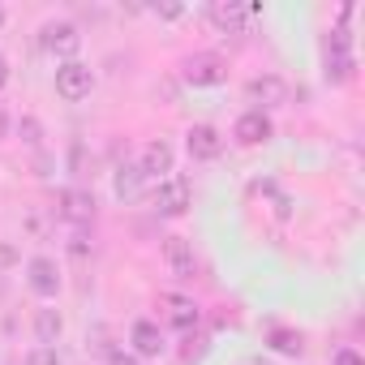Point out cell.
<instances>
[{"label":"cell","instance_id":"1","mask_svg":"<svg viewBox=\"0 0 365 365\" xmlns=\"http://www.w3.org/2000/svg\"><path fill=\"white\" fill-rule=\"evenodd\" d=\"M180 78H185L190 86H215L228 78V61L220 52H190L185 61H180Z\"/></svg>","mask_w":365,"mask_h":365},{"label":"cell","instance_id":"2","mask_svg":"<svg viewBox=\"0 0 365 365\" xmlns=\"http://www.w3.org/2000/svg\"><path fill=\"white\" fill-rule=\"evenodd\" d=\"M91 86H95L91 65H82V61H65V65L56 69V95H61V99L78 103V99H86V95H91Z\"/></svg>","mask_w":365,"mask_h":365},{"label":"cell","instance_id":"3","mask_svg":"<svg viewBox=\"0 0 365 365\" xmlns=\"http://www.w3.org/2000/svg\"><path fill=\"white\" fill-rule=\"evenodd\" d=\"M190 198H194V190H190V176H168L163 185L155 190V215H185V207H190Z\"/></svg>","mask_w":365,"mask_h":365},{"label":"cell","instance_id":"4","mask_svg":"<svg viewBox=\"0 0 365 365\" xmlns=\"http://www.w3.org/2000/svg\"><path fill=\"white\" fill-rule=\"evenodd\" d=\"M26 288H31L35 297H43V301L56 297V292H61V271H56V262L43 258V254L31 258V262H26Z\"/></svg>","mask_w":365,"mask_h":365},{"label":"cell","instance_id":"5","mask_svg":"<svg viewBox=\"0 0 365 365\" xmlns=\"http://www.w3.org/2000/svg\"><path fill=\"white\" fill-rule=\"evenodd\" d=\"M245 95H250V103H258L254 112H262V108H279L288 99V86H284L279 73H262V78H250Z\"/></svg>","mask_w":365,"mask_h":365},{"label":"cell","instance_id":"6","mask_svg":"<svg viewBox=\"0 0 365 365\" xmlns=\"http://www.w3.org/2000/svg\"><path fill=\"white\" fill-rule=\"evenodd\" d=\"M56 215L82 228V224L95 220V198H91L86 190H61V194H56Z\"/></svg>","mask_w":365,"mask_h":365},{"label":"cell","instance_id":"7","mask_svg":"<svg viewBox=\"0 0 365 365\" xmlns=\"http://www.w3.org/2000/svg\"><path fill=\"white\" fill-rule=\"evenodd\" d=\"M159 309H163V318H168L176 331H190V327H198V318H202V309H198L190 297H180V292H163V297H159Z\"/></svg>","mask_w":365,"mask_h":365},{"label":"cell","instance_id":"8","mask_svg":"<svg viewBox=\"0 0 365 365\" xmlns=\"http://www.w3.org/2000/svg\"><path fill=\"white\" fill-rule=\"evenodd\" d=\"M163 262H168V271H172L176 279H194V271H198L194 250H190L185 237H168V241H163Z\"/></svg>","mask_w":365,"mask_h":365},{"label":"cell","instance_id":"9","mask_svg":"<svg viewBox=\"0 0 365 365\" xmlns=\"http://www.w3.org/2000/svg\"><path fill=\"white\" fill-rule=\"evenodd\" d=\"M232 138L241 142V146H258V142H267L271 138V116L267 112H241L237 116V125H232Z\"/></svg>","mask_w":365,"mask_h":365},{"label":"cell","instance_id":"10","mask_svg":"<svg viewBox=\"0 0 365 365\" xmlns=\"http://www.w3.org/2000/svg\"><path fill=\"white\" fill-rule=\"evenodd\" d=\"M43 48L56 52V56H73L82 48V35H78L73 22H48L43 26Z\"/></svg>","mask_w":365,"mask_h":365},{"label":"cell","instance_id":"11","mask_svg":"<svg viewBox=\"0 0 365 365\" xmlns=\"http://www.w3.org/2000/svg\"><path fill=\"white\" fill-rule=\"evenodd\" d=\"M207 18H211V26H215V31H224V35H241V31H245V18H250V9L232 5V0H211Z\"/></svg>","mask_w":365,"mask_h":365},{"label":"cell","instance_id":"12","mask_svg":"<svg viewBox=\"0 0 365 365\" xmlns=\"http://www.w3.org/2000/svg\"><path fill=\"white\" fill-rule=\"evenodd\" d=\"M185 146H190V155H194V159H215V155L224 150V138H220V129H215V125H190Z\"/></svg>","mask_w":365,"mask_h":365},{"label":"cell","instance_id":"13","mask_svg":"<svg viewBox=\"0 0 365 365\" xmlns=\"http://www.w3.org/2000/svg\"><path fill=\"white\" fill-rule=\"evenodd\" d=\"M138 168H142V176H163V172H172V146H168L163 138L146 142V146H142Z\"/></svg>","mask_w":365,"mask_h":365},{"label":"cell","instance_id":"14","mask_svg":"<svg viewBox=\"0 0 365 365\" xmlns=\"http://www.w3.org/2000/svg\"><path fill=\"white\" fill-rule=\"evenodd\" d=\"M129 339H133L138 356H159V352H163V331H159L150 318H138L133 331H129Z\"/></svg>","mask_w":365,"mask_h":365},{"label":"cell","instance_id":"15","mask_svg":"<svg viewBox=\"0 0 365 365\" xmlns=\"http://www.w3.org/2000/svg\"><path fill=\"white\" fill-rule=\"evenodd\" d=\"M142 180H146V176H142V168H138V163H120V168H116V176H112V190H116V198H120V202H129V198H138V194H142Z\"/></svg>","mask_w":365,"mask_h":365},{"label":"cell","instance_id":"16","mask_svg":"<svg viewBox=\"0 0 365 365\" xmlns=\"http://www.w3.org/2000/svg\"><path fill=\"white\" fill-rule=\"evenodd\" d=\"M61 331H65V322H61L56 309H39V314H35V339H39V344H52V348H56Z\"/></svg>","mask_w":365,"mask_h":365},{"label":"cell","instance_id":"17","mask_svg":"<svg viewBox=\"0 0 365 365\" xmlns=\"http://www.w3.org/2000/svg\"><path fill=\"white\" fill-rule=\"evenodd\" d=\"M271 348L275 352H284V356H301L305 352V339H301V331H288V327H271Z\"/></svg>","mask_w":365,"mask_h":365},{"label":"cell","instance_id":"18","mask_svg":"<svg viewBox=\"0 0 365 365\" xmlns=\"http://www.w3.org/2000/svg\"><path fill=\"white\" fill-rule=\"evenodd\" d=\"M352 78V52L348 56H327V82H348Z\"/></svg>","mask_w":365,"mask_h":365},{"label":"cell","instance_id":"19","mask_svg":"<svg viewBox=\"0 0 365 365\" xmlns=\"http://www.w3.org/2000/svg\"><path fill=\"white\" fill-rule=\"evenodd\" d=\"M26 365H61V352L52 344H35L31 356H26Z\"/></svg>","mask_w":365,"mask_h":365},{"label":"cell","instance_id":"20","mask_svg":"<svg viewBox=\"0 0 365 365\" xmlns=\"http://www.w3.org/2000/svg\"><path fill=\"white\" fill-rule=\"evenodd\" d=\"M335 365H365V361H361L356 348H339V352H335Z\"/></svg>","mask_w":365,"mask_h":365},{"label":"cell","instance_id":"21","mask_svg":"<svg viewBox=\"0 0 365 365\" xmlns=\"http://www.w3.org/2000/svg\"><path fill=\"white\" fill-rule=\"evenodd\" d=\"M22 138L35 146V142H39V120H31V116H26V120H22Z\"/></svg>","mask_w":365,"mask_h":365},{"label":"cell","instance_id":"22","mask_svg":"<svg viewBox=\"0 0 365 365\" xmlns=\"http://www.w3.org/2000/svg\"><path fill=\"white\" fill-rule=\"evenodd\" d=\"M108 365H138V356H129V352H112Z\"/></svg>","mask_w":365,"mask_h":365},{"label":"cell","instance_id":"23","mask_svg":"<svg viewBox=\"0 0 365 365\" xmlns=\"http://www.w3.org/2000/svg\"><path fill=\"white\" fill-rule=\"evenodd\" d=\"M5 82H9V61L0 56V86H5Z\"/></svg>","mask_w":365,"mask_h":365},{"label":"cell","instance_id":"24","mask_svg":"<svg viewBox=\"0 0 365 365\" xmlns=\"http://www.w3.org/2000/svg\"><path fill=\"white\" fill-rule=\"evenodd\" d=\"M0 22H5V9H0Z\"/></svg>","mask_w":365,"mask_h":365}]
</instances>
